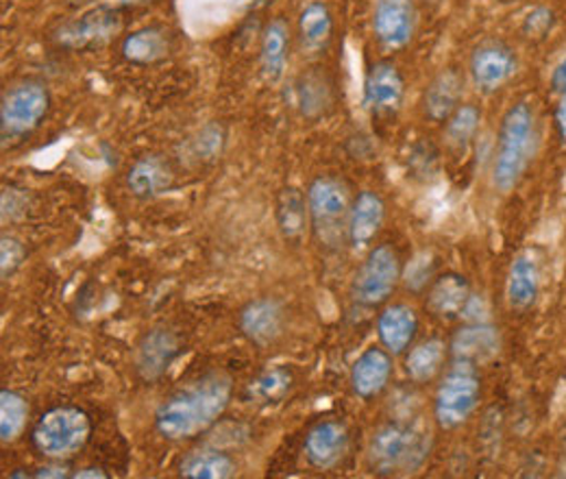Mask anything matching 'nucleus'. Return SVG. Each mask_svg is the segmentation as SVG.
<instances>
[{
  "instance_id": "f257e3e1",
  "label": "nucleus",
  "mask_w": 566,
  "mask_h": 479,
  "mask_svg": "<svg viewBox=\"0 0 566 479\" xmlns=\"http://www.w3.org/2000/svg\"><path fill=\"white\" fill-rule=\"evenodd\" d=\"M229 399L231 382L224 375H208L170 395L155 412V427L166 440L195 438L222 416Z\"/></svg>"
},
{
  "instance_id": "f03ea898",
  "label": "nucleus",
  "mask_w": 566,
  "mask_h": 479,
  "mask_svg": "<svg viewBox=\"0 0 566 479\" xmlns=\"http://www.w3.org/2000/svg\"><path fill=\"white\" fill-rule=\"evenodd\" d=\"M536 118L527 101H518L507 107L496 134L493 184L496 190L507 195L525 177L534 150H536Z\"/></svg>"
},
{
  "instance_id": "7ed1b4c3",
  "label": "nucleus",
  "mask_w": 566,
  "mask_h": 479,
  "mask_svg": "<svg viewBox=\"0 0 566 479\" xmlns=\"http://www.w3.org/2000/svg\"><path fill=\"white\" fill-rule=\"evenodd\" d=\"M431 449V436L419 423L395 420L375 429L368 442V467L377 476L417 473Z\"/></svg>"
},
{
  "instance_id": "20e7f679",
  "label": "nucleus",
  "mask_w": 566,
  "mask_h": 479,
  "mask_svg": "<svg viewBox=\"0 0 566 479\" xmlns=\"http://www.w3.org/2000/svg\"><path fill=\"white\" fill-rule=\"evenodd\" d=\"M352 204L349 188L336 177L323 175L310 184V225L325 247H338L345 238H349Z\"/></svg>"
},
{
  "instance_id": "39448f33",
  "label": "nucleus",
  "mask_w": 566,
  "mask_h": 479,
  "mask_svg": "<svg viewBox=\"0 0 566 479\" xmlns=\"http://www.w3.org/2000/svg\"><path fill=\"white\" fill-rule=\"evenodd\" d=\"M482 399V382L478 366L453 362L440 382L433 399V418L440 429L462 427L473 412L478 410Z\"/></svg>"
},
{
  "instance_id": "423d86ee",
  "label": "nucleus",
  "mask_w": 566,
  "mask_h": 479,
  "mask_svg": "<svg viewBox=\"0 0 566 479\" xmlns=\"http://www.w3.org/2000/svg\"><path fill=\"white\" fill-rule=\"evenodd\" d=\"M51 107L49 90L38 81H24L9 87L0 103L2 142L29 136L44 121Z\"/></svg>"
},
{
  "instance_id": "0eeeda50",
  "label": "nucleus",
  "mask_w": 566,
  "mask_h": 479,
  "mask_svg": "<svg viewBox=\"0 0 566 479\" xmlns=\"http://www.w3.org/2000/svg\"><path fill=\"white\" fill-rule=\"evenodd\" d=\"M90 438V418L78 408L46 412L33 429V442L49 458H71Z\"/></svg>"
},
{
  "instance_id": "6e6552de",
  "label": "nucleus",
  "mask_w": 566,
  "mask_h": 479,
  "mask_svg": "<svg viewBox=\"0 0 566 479\" xmlns=\"http://www.w3.org/2000/svg\"><path fill=\"white\" fill-rule=\"evenodd\" d=\"M401 273L403 271L399 253L390 244H379L370 249L359 271L355 273L352 288L355 301L364 308H377L386 303L392 296Z\"/></svg>"
},
{
  "instance_id": "1a4fd4ad",
  "label": "nucleus",
  "mask_w": 566,
  "mask_h": 479,
  "mask_svg": "<svg viewBox=\"0 0 566 479\" xmlns=\"http://www.w3.org/2000/svg\"><path fill=\"white\" fill-rule=\"evenodd\" d=\"M469 72L480 92L495 94L518 72V58L505 42L486 40L473 49Z\"/></svg>"
},
{
  "instance_id": "9d476101",
  "label": "nucleus",
  "mask_w": 566,
  "mask_h": 479,
  "mask_svg": "<svg viewBox=\"0 0 566 479\" xmlns=\"http://www.w3.org/2000/svg\"><path fill=\"white\" fill-rule=\"evenodd\" d=\"M123 31V18L116 7H98L64 24L57 31V42L69 49H98L112 42Z\"/></svg>"
},
{
  "instance_id": "9b49d317",
  "label": "nucleus",
  "mask_w": 566,
  "mask_h": 479,
  "mask_svg": "<svg viewBox=\"0 0 566 479\" xmlns=\"http://www.w3.org/2000/svg\"><path fill=\"white\" fill-rule=\"evenodd\" d=\"M417 31L415 0H375L373 33L388 51L406 49Z\"/></svg>"
},
{
  "instance_id": "f8f14e48",
  "label": "nucleus",
  "mask_w": 566,
  "mask_h": 479,
  "mask_svg": "<svg viewBox=\"0 0 566 479\" xmlns=\"http://www.w3.org/2000/svg\"><path fill=\"white\" fill-rule=\"evenodd\" d=\"M406 98V79L392 62L373 64L364 79V105L370 114H397Z\"/></svg>"
},
{
  "instance_id": "ddd939ff",
  "label": "nucleus",
  "mask_w": 566,
  "mask_h": 479,
  "mask_svg": "<svg viewBox=\"0 0 566 479\" xmlns=\"http://www.w3.org/2000/svg\"><path fill=\"white\" fill-rule=\"evenodd\" d=\"M541 285L543 273L538 258L532 251L518 253L510 264L505 281V299L510 310L516 314L530 312L541 296Z\"/></svg>"
},
{
  "instance_id": "4468645a",
  "label": "nucleus",
  "mask_w": 566,
  "mask_h": 479,
  "mask_svg": "<svg viewBox=\"0 0 566 479\" xmlns=\"http://www.w3.org/2000/svg\"><path fill=\"white\" fill-rule=\"evenodd\" d=\"M349 449V431L340 420L316 423L305 438V458L316 469H334Z\"/></svg>"
},
{
  "instance_id": "2eb2a0df",
  "label": "nucleus",
  "mask_w": 566,
  "mask_h": 479,
  "mask_svg": "<svg viewBox=\"0 0 566 479\" xmlns=\"http://www.w3.org/2000/svg\"><path fill=\"white\" fill-rule=\"evenodd\" d=\"M181 353V343L170 330H153L136 348V371L144 382H157Z\"/></svg>"
},
{
  "instance_id": "dca6fc26",
  "label": "nucleus",
  "mask_w": 566,
  "mask_h": 479,
  "mask_svg": "<svg viewBox=\"0 0 566 479\" xmlns=\"http://www.w3.org/2000/svg\"><path fill=\"white\" fill-rule=\"evenodd\" d=\"M392 377V355L384 346H368L352 368V388L364 402L379 397Z\"/></svg>"
},
{
  "instance_id": "f3484780",
  "label": "nucleus",
  "mask_w": 566,
  "mask_h": 479,
  "mask_svg": "<svg viewBox=\"0 0 566 479\" xmlns=\"http://www.w3.org/2000/svg\"><path fill=\"white\" fill-rule=\"evenodd\" d=\"M285 314L282 303L275 299H255L240 312L242 334L258 346H269L283 334Z\"/></svg>"
},
{
  "instance_id": "a211bd4d",
  "label": "nucleus",
  "mask_w": 566,
  "mask_h": 479,
  "mask_svg": "<svg viewBox=\"0 0 566 479\" xmlns=\"http://www.w3.org/2000/svg\"><path fill=\"white\" fill-rule=\"evenodd\" d=\"M386 220V204L373 190H361L349 211V244L355 251L368 249Z\"/></svg>"
},
{
  "instance_id": "6ab92c4d",
  "label": "nucleus",
  "mask_w": 566,
  "mask_h": 479,
  "mask_svg": "<svg viewBox=\"0 0 566 479\" xmlns=\"http://www.w3.org/2000/svg\"><path fill=\"white\" fill-rule=\"evenodd\" d=\"M419 332V316L406 303L388 305L377 319V336L390 355L406 353Z\"/></svg>"
},
{
  "instance_id": "aec40b11",
  "label": "nucleus",
  "mask_w": 566,
  "mask_h": 479,
  "mask_svg": "<svg viewBox=\"0 0 566 479\" xmlns=\"http://www.w3.org/2000/svg\"><path fill=\"white\" fill-rule=\"evenodd\" d=\"M473 292L469 279L460 273H444L436 277L427 294V310L440 319H455L464 314Z\"/></svg>"
},
{
  "instance_id": "412c9836",
  "label": "nucleus",
  "mask_w": 566,
  "mask_h": 479,
  "mask_svg": "<svg viewBox=\"0 0 566 479\" xmlns=\"http://www.w3.org/2000/svg\"><path fill=\"white\" fill-rule=\"evenodd\" d=\"M464 81L455 70H442L424 87L423 112L431 123H447L462 105Z\"/></svg>"
},
{
  "instance_id": "4be33fe9",
  "label": "nucleus",
  "mask_w": 566,
  "mask_h": 479,
  "mask_svg": "<svg viewBox=\"0 0 566 479\" xmlns=\"http://www.w3.org/2000/svg\"><path fill=\"white\" fill-rule=\"evenodd\" d=\"M499 346V330L486 323H473L453 336L449 351L453 355V362L480 366L495 357Z\"/></svg>"
},
{
  "instance_id": "5701e85b",
  "label": "nucleus",
  "mask_w": 566,
  "mask_h": 479,
  "mask_svg": "<svg viewBox=\"0 0 566 479\" xmlns=\"http://www.w3.org/2000/svg\"><path fill=\"white\" fill-rule=\"evenodd\" d=\"M175 181V173L170 164L159 157V155H146L138 159L129 175H127V186L134 197L138 199H155L164 195Z\"/></svg>"
},
{
  "instance_id": "b1692460",
  "label": "nucleus",
  "mask_w": 566,
  "mask_h": 479,
  "mask_svg": "<svg viewBox=\"0 0 566 479\" xmlns=\"http://www.w3.org/2000/svg\"><path fill=\"white\" fill-rule=\"evenodd\" d=\"M296 103L305 118H321L334 105V90L329 76L321 69L301 74L296 81Z\"/></svg>"
},
{
  "instance_id": "393cba45",
  "label": "nucleus",
  "mask_w": 566,
  "mask_h": 479,
  "mask_svg": "<svg viewBox=\"0 0 566 479\" xmlns=\"http://www.w3.org/2000/svg\"><path fill=\"white\" fill-rule=\"evenodd\" d=\"M277 227L283 240L290 244H298L305 238L310 225V207L307 199L298 188H285L277 197Z\"/></svg>"
},
{
  "instance_id": "a878e982",
  "label": "nucleus",
  "mask_w": 566,
  "mask_h": 479,
  "mask_svg": "<svg viewBox=\"0 0 566 479\" xmlns=\"http://www.w3.org/2000/svg\"><path fill=\"white\" fill-rule=\"evenodd\" d=\"M287 49H290V31L282 18H277L264 29V35H262L260 60H262V72L266 81L271 83L282 81L287 66Z\"/></svg>"
},
{
  "instance_id": "bb28decb",
  "label": "nucleus",
  "mask_w": 566,
  "mask_h": 479,
  "mask_svg": "<svg viewBox=\"0 0 566 479\" xmlns=\"http://www.w3.org/2000/svg\"><path fill=\"white\" fill-rule=\"evenodd\" d=\"M334 33V15L321 0H312L298 15V38L307 51H321L329 44Z\"/></svg>"
},
{
  "instance_id": "cd10ccee",
  "label": "nucleus",
  "mask_w": 566,
  "mask_h": 479,
  "mask_svg": "<svg viewBox=\"0 0 566 479\" xmlns=\"http://www.w3.org/2000/svg\"><path fill=\"white\" fill-rule=\"evenodd\" d=\"M447 353H449V346L438 339L417 344L406 357L408 377L415 384L433 382L447 362Z\"/></svg>"
},
{
  "instance_id": "c85d7f7f",
  "label": "nucleus",
  "mask_w": 566,
  "mask_h": 479,
  "mask_svg": "<svg viewBox=\"0 0 566 479\" xmlns=\"http://www.w3.org/2000/svg\"><path fill=\"white\" fill-rule=\"evenodd\" d=\"M168 49H170V44L161 29L144 27V29L134 31L132 35H127V40L123 44V55L132 64L148 66V64L164 60L168 55Z\"/></svg>"
},
{
  "instance_id": "c756f323",
  "label": "nucleus",
  "mask_w": 566,
  "mask_h": 479,
  "mask_svg": "<svg viewBox=\"0 0 566 479\" xmlns=\"http://www.w3.org/2000/svg\"><path fill=\"white\" fill-rule=\"evenodd\" d=\"M482 110L478 105H460L444 123V142L455 153H464L480 132Z\"/></svg>"
},
{
  "instance_id": "7c9ffc66",
  "label": "nucleus",
  "mask_w": 566,
  "mask_h": 479,
  "mask_svg": "<svg viewBox=\"0 0 566 479\" xmlns=\"http://www.w3.org/2000/svg\"><path fill=\"white\" fill-rule=\"evenodd\" d=\"M181 478L188 479H229L235 476V465L229 456L203 449L197 454H190L179 469Z\"/></svg>"
},
{
  "instance_id": "2f4dec72",
  "label": "nucleus",
  "mask_w": 566,
  "mask_h": 479,
  "mask_svg": "<svg viewBox=\"0 0 566 479\" xmlns=\"http://www.w3.org/2000/svg\"><path fill=\"white\" fill-rule=\"evenodd\" d=\"M292 375L285 368H271L255 377L247 388V399L253 404H277L292 388Z\"/></svg>"
},
{
  "instance_id": "473e14b6",
  "label": "nucleus",
  "mask_w": 566,
  "mask_h": 479,
  "mask_svg": "<svg viewBox=\"0 0 566 479\" xmlns=\"http://www.w3.org/2000/svg\"><path fill=\"white\" fill-rule=\"evenodd\" d=\"M27 416H29V406L24 397H20L13 391H2L0 393V440L2 442L15 440L27 425Z\"/></svg>"
},
{
  "instance_id": "72a5a7b5",
  "label": "nucleus",
  "mask_w": 566,
  "mask_h": 479,
  "mask_svg": "<svg viewBox=\"0 0 566 479\" xmlns=\"http://www.w3.org/2000/svg\"><path fill=\"white\" fill-rule=\"evenodd\" d=\"M554 24H556L554 11L547 9V7H536V9L530 11L527 18L523 20V33H525L530 40L541 42V40H545V38L552 33Z\"/></svg>"
},
{
  "instance_id": "f704fd0d",
  "label": "nucleus",
  "mask_w": 566,
  "mask_h": 479,
  "mask_svg": "<svg viewBox=\"0 0 566 479\" xmlns=\"http://www.w3.org/2000/svg\"><path fill=\"white\" fill-rule=\"evenodd\" d=\"M24 262V247L20 240L4 236L0 244V267H2V279H9L11 274L20 269Z\"/></svg>"
},
{
  "instance_id": "c9c22d12",
  "label": "nucleus",
  "mask_w": 566,
  "mask_h": 479,
  "mask_svg": "<svg viewBox=\"0 0 566 479\" xmlns=\"http://www.w3.org/2000/svg\"><path fill=\"white\" fill-rule=\"evenodd\" d=\"M433 262L427 253H421L415 258V262H410L408 267V273H406V283L408 288L412 290H423L424 285L431 281V274H433Z\"/></svg>"
},
{
  "instance_id": "e433bc0d",
  "label": "nucleus",
  "mask_w": 566,
  "mask_h": 479,
  "mask_svg": "<svg viewBox=\"0 0 566 479\" xmlns=\"http://www.w3.org/2000/svg\"><path fill=\"white\" fill-rule=\"evenodd\" d=\"M549 87L554 94L565 96L566 94V58L556 64V69L552 70V79H549Z\"/></svg>"
},
{
  "instance_id": "4c0bfd02",
  "label": "nucleus",
  "mask_w": 566,
  "mask_h": 479,
  "mask_svg": "<svg viewBox=\"0 0 566 479\" xmlns=\"http://www.w3.org/2000/svg\"><path fill=\"white\" fill-rule=\"evenodd\" d=\"M554 123H556V134L558 139L566 146V94L560 96L558 105H556V114H554Z\"/></svg>"
},
{
  "instance_id": "58836bf2",
  "label": "nucleus",
  "mask_w": 566,
  "mask_h": 479,
  "mask_svg": "<svg viewBox=\"0 0 566 479\" xmlns=\"http://www.w3.org/2000/svg\"><path fill=\"white\" fill-rule=\"evenodd\" d=\"M33 478H55V479H62V478H69V473H66V469L64 467H42Z\"/></svg>"
},
{
  "instance_id": "ea45409f",
  "label": "nucleus",
  "mask_w": 566,
  "mask_h": 479,
  "mask_svg": "<svg viewBox=\"0 0 566 479\" xmlns=\"http://www.w3.org/2000/svg\"><path fill=\"white\" fill-rule=\"evenodd\" d=\"M74 479H107V473L103 471V469H98V467H90V469H81V471H76Z\"/></svg>"
},
{
  "instance_id": "a19ab883",
  "label": "nucleus",
  "mask_w": 566,
  "mask_h": 479,
  "mask_svg": "<svg viewBox=\"0 0 566 479\" xmlns=\"http://www.w3.org/2000/svg\"><path fill=\"white\" fill-rule=\"evenodd\" d=\"M103 4H107V7H123V4H136V2H142V0H101Z\"/></svg>"
},
{
  "instance_id": "79ce46f5",
  "label": "nucleus",
  "mask_w": 566,
  "mask_h": 479,
  "mask_svg": "<svg viewBox=\"0 0 566 479\" xmlns=\"http://www.w3.org/2000/svg\"><path fill=\"white\" fill-rule=\"evenodd\" d=\"M249 9H260V7H264V4H269V2H273V0H242Z\"/></svg>"
}]
</instances>
